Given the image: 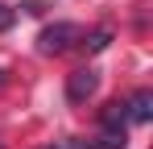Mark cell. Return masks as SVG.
<instances>
[{"label": "cell", "instance_id": "obj_1", "mask_svg": "<svg viewBox=\"0 0 153 149\" xmlns=\"http://www.w3.org/2000/svg\"><path fill=\"white\" fill-rule=\"evenodd\" d=\"M83 42V29H79L75 21H54L42 29V37H37V50L42 54H66L71 46H79Z\"/></svg>", "mask_w": 153, "mask_h": 149}, {"label": "cell", "instance_id": "obj_4", "mask_svg": "<svg viewBox=\"0 0 153 149\" xmlns=\"http://www.w3.org/2000/svg\"><path fill=\"white\" fill-rule=\"evenodd\" d=\"M124 108H128V124H149V120H153V91H149V87H141Z\"/></svg>", "mask_w": 153, "mask_h": 149}, {"label": "cell", "instance_id": "obj_6", "mask_svg": "<svg viewBox=\"0 0 153 149\" xmlns=\"http://www.w3.org/2000/svg\"><path fill=\"white\" fill-rule=\"evenodd\" d=\"M108 42H112V33H108V29H95V33L87 37V50H95V54H100V50H108Z\"/></svg>", "mask_w": 153, "mask_h": 149}, {"label": "cell", "instance_id": "obj_7", "mask_svg": "<svg viewBox=\"0 0 153 149\" xmlns=\"http://www.w3.org/2000/svg\"><path fill=\"white\" fill-rule=\"evenodd\" d=\"M17 21V13H13V8H4V4H0V29H8V25Z\"/></svg>", "mask_w": 153, "mask_h": 149}, {"label": "cell", "instance_id": "obj_9", "mask_svg": "<svg viewBox=\"0 0 153 149\" xmlns=\"http://www.w3.org/2000/svg\"><path fill=\"white\" fill-rule=\"evenodd\" d=\"M0 149H4V141H0Z\"/></svg>", "mask_w": 153, "mask_h": 149}, {"label": "cell", "instance_id": "obj_8", "mask_svg": "<svg viewBox=\"0 0 153 149\" xmlns=\"http://www.w3.org/2000/svg\"><path fill=\"white\" fill-rule=\"evenodd\" d=\"M0 83H4V71H0Z\"/></svg>", "mask_w": 153, "mask_h": 149}, {"label": "cell", "instance_id": "obj_3", "mask_svg": "<svg viewBox=\"0 0 153 149\" xmlns=\"http://www.w3.org/2000/svg\"><path fill=\"white\" fill-rule=\"evenodd\" d=\"M100 124L112 133V137H124V128H128V108L120 104V99H112V104H103V112H100Z\"/></svg>", "mask_w": 153, "mask_h": 149}, {"label": "cell", "instance_id": "obj_2", "mask_svg": "<svg viewBox=\"0 0 153 149\" xmlns=\"http://www.w3.org/2000/svg\"><path fill=\"white\" fill-rule=\"evenodd\" d=\"M95 91H100V71L95 66H83V71L66 74V99L71 104H87Z\"/></svg>", "mask_w": 153, "mask_h": 149}, {"label": "cell", "instance_id": "obj_5", "mask_svg": "<svg viewBox=\"0 0 153 149\" xmlns=\"http://www.w3.org/2000/svg\"><path fill=\"white\" fill-rule=\"evenodd\" d=\"M87 149H124V137L103 133V137H95V141H87Z\"/></svg>", "mask_w": 153, "mask_h": 149}]
</instances>
